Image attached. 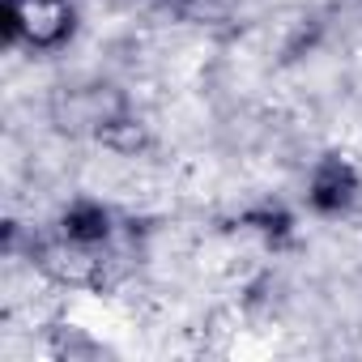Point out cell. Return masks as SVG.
I'll list each match as a JSON object with an SVG mask.
<instances>
[{
    "label": "cell",
    "mask_w": 362,
    "mask_h": 362,
    "mask_svg": "<svg viewBox=\"0 0 362 362\" xmlns=\"http://www.w3.org/2000/svg\"><path fill=\"white\" fill-rule=\"evenodd\" d=\"M349 192H354V179H349V170H345L341 162L324 166V170L315 175V184H311V201H315L320 209H341V205L349 201Z\"/></svg>",
    "instance_id": "obj_1"
},
{
    "label": "cell",
    "mask_w": 362,
    "mask_h": 362,
    "mask_svg": "<svg viewBox=\"0 0 362 362\" xmlns=\"http://www.w3.org/2000/svg\"><path fill=\"white\" fill-rule=\"evenodd\" d=\"M64 235L77 239V243H94V239L107 235V214L98 205H73L64 214Z\"/></svg>",
    "instance_id": "obj_2"
}]
</instances>
